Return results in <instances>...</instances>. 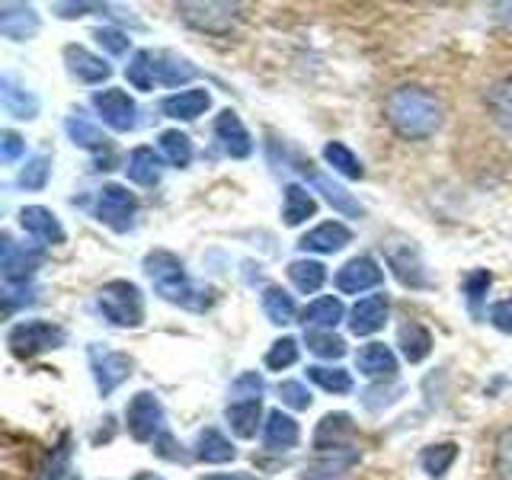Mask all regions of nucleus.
Instances as JSON below:
<instances>
[{
  "instance_id": "13",
  "label": "nucleus",
  "mask_w": 512,
  "mask_h": 480,
  "mask_svg": "<svg viewBox=\"0 0 512 480\" xmlns=\"http://www.w3.org/2000/svg\"><path fill=\"white\" fill-rule=\"evenodd\" d=\"M388 266L394 269L400 285H407V288H429L432 285L423 256H420V250H416V244H410V240L388 247Z\"/></svg>"
},
{
  "instance_id": "9",
  "label": "nucleus",
  "mask_w": 512,
  "mask_h": 480,
  "mask_svg": "<svg viewBox=\"0 0 512 480\" xmlns=\"http://www.w3.org/2000/svg\"><path fill=\"white\" fill-rule=\"evenodd\" d=\"M45 260V250L42 247H26V244H16L10 234L0 237V269H4V285L7 288H23L32 282L36 269Z\"/></svg>"
},
{
  "instance_id": "12",
  "label": "nucleus",
  "mask_w": 512,
  "mask_h": 480,
  "mask_svg": "<svg viewBox=\"0 0 512 480\" xmlns=\"http://www.w3.org/2000/svg\"><path fill=\"white\" fill-rule=\"evenodd\" d=\"M381 282H384V269L378 266L375 256H352V260L343 263L333 276L336 292H343V295L372 292V288H378Z\"/></svg>"
},
{
  "instance_id": "52",
  "label": "nucleus",
  "mask_w": 512,
  "mask_h": 480,
  "mask_svg": "<svg viewBox=\"0 0 512 480\" xmlns=\"http://www.w3.org/2000/svg\"><path fill=\"white\" fill-rule=\"evenodd\" d=\"M23 151H26V141L16 135V132H0V160H4V164H16V160L23 157Z\"/></svg>"
},
{
  "instance_id": "29",
  "label": "nucleus",
  "mask_w": 512,
  "mask_h": 480,
  "mask_svg": "<svg viewBox=\"0 0 512 480\" xmlns=\"http://www.w3.org/2000/svg\"><path fill=\"white\" fill-rule=\"evenodd\" d=\"M356 368L365 378H394L397 375V356L384 343H365L356 352Z\"/></svg>"
},
{
  "instance_id": "53",
  "label": "nucleus",
  "mask_w": 512,
  "mask_h": 480,
  "mask_svg": "<svg viewBox=\"0 0 512 480\" xmlns=\"http://www.w3.org/2000/svg\"><path fill=\"white\" fill-rule=\"evenodd\" d=\"M52 10L61 20H77V16H87V13H106L109 4H55Z\"/></svg>"
},
{
  "instance_id": "10",
  "label": "nucleus",
  "mask_w": 512,
  "mask_h": 480,
  "mask_svg": "<svg viewBox=\"0 0 512 480\" xmlns=\"http://www.w3.org/2000/svg\"><path fill=\"white\" fill-rule=\"evenodd\" d=\"M90 103L96 109V116H100L112 128V132H119V135L135 132V125H138V106H135V100L125 90H119V87L96 90Z\"/></svg>"
},
{
  "instance_id": "5",
  "label": "nucleus",
  "mask_w": 512,
  "mask_h": 480,
  "mask_svg": "<svg viewBox=\"0 0 512 480\" xmlns=\"http://www.w3.org/2000/svg\"><path fill=\"white\" fill-rule=\"evenodd\" d=\"M125 429L128 436L141 445H157L160 436H167V413L154 391H138L125 407Z\"/></svg>"
},
{
  "instance_id": "38",
  "label": "nucleus",
  "mask_w": 512,
  "mask_h": 480,
  "mask_svg": "<svg viewBox=\"0 0 512 480\" xmlns=\"http://www.w3.org/2000/svg\"><path fill=\"white\" fill-rule=\"evenodd\" d=\"M157 144H160V151H164V157H167V164H170V167L186 170V167L192 164V154H196V151H192L189 135H183L180 128H167V132H160Z\"/></svg>"
},
{
  "instance_id": "39",
  "label": "nucleus",
  "mask_w": 512,
  "mask_h": 480,
  "mask_svg": "<svg viewBox=\"0 0 512 480\" xmlns=\"http://www.w3.org/2000/svg\"><path fill=\"white\" fill-rule=\"evenodd\" d=\"M324 160L340 176H346V180H362V176H365L362 160L352 154V148H349V144H343V141H327L324 144Z\"/></svg>"
},
{
  "instance_id": "42",
  "label": "nucleus",
  "mask_w": 512,
  "mask_h": 480,
  "mask_svg": "<svg viewBox=\"0 0 512 480\" xmlns=\"http://www.w3.org/2000/svg\"><path fill=\"white\" fill-rule=\"evenodd\" d=\"M490 285H493V272L490 269H471V272H464L461 292H464V301H468V308H471L474 317H480V304H484Z\"/></svg>"
},
{
  "instance_id": "34",
  "label": "nucleus",
  "mask_w": 512,
  "mask_h": 480,
  "mask_svg": "<svg viewBox=\"0 0 512 480\" xmlns=\"http://www.w3.org/2000/svg\"><path fill=\"white\" fill-rule=\"evenodd\" d=\"M260 304H263L266 320H269V324H276V327L292 324V320L298 317L295 295H288L282 285H266L263 295H260Z\"/></svg>"
},
{
  "instance_id": "17",
  "label": "nucleus",
  "mask_w": 512,
  "mask_h": 480,
  "mask_svg": "<svg viewBox=\"0 0 512 480\" xmlns=\"http://www.w3.org/2000/svg\"><path fill=\"white\" fill-rule=\"evenodd\" d=\"M388 314H391V301L388 295H365L352 304L349 311V330L356 336H372L378 333L384 324H388Z\"/></svg>"
},
{
  "instance_id": "14",
  "label": "nucleus",
  "mask_w": 512,
  "mask_h": 480,
  "mask_svg": "<svg viewBox=\"0 0 512 480\" xmlns=\"http://www.w3.org/2000/svg\"><path fill=\"white\" fill-rule=\"evenodd\" d=\"M215 138L221 141V148L228 157L234 160H247L253 154V138L247 132V125L240 122V116L234 109H224L215 116V125H212Z\"/></svg>"
},
{
  "instance_id": "41",
  "label": "nucleus",
  "mask_w": 512,
  "mask_h": 480,
  "mask_svg": "<svg viewBox=\"0 0 512 480\" xmlns=\"http://www.w3.org/2000/svg\"><path fill=\"white\" fill-rule=\"evenodd\" d=\"M308 381H314L320 391H327V394H352V375L346 372V368L340 365H311L308 368Z\"/></svg>"
},
{
  "instance_id": "27",
  "label": "nucleus",
  "mask_w": 512,
  "mask_h": 480,
  "mask_svg": "<svg viewBox=\"0 0 512 480\" xmlns=\"http://www.w3.org/2000/svg\"><path fill=\"white\" fill-rule=\"evenodd\" d=\"M314 215H317L314 192L308 186H301V183H288L282 189V221L288 224V228H298V224H304Z\"/></svg>"
},
{
  "instance_id": "44",
  "label": "nucleus",
  "mask_w": 512,
  "mask_h": 480,
  "mask_svg": "<svg viewBox=\"0 0 512 480\" xmlns=\"http://www.w3.org/2000/svg\"><path fill=\"white\" fill-rule=\"evenodd\" d=\"M48 176H52V157L32 154L26 160V167L20 170V176H16V183H20L23 189H29V192H42L48 186Z\"/></svg>"
},
{
  "instance_id": "28",
  "label": "nucleus",
  "mask_w": 512,
  "mask_h": 480,
  "mask_svg": "<svg viewBox=\"0 0 512 480\" xmlns=\"http://www.w3.org/2000/svg\"><path fill=\"white\" fill-rule=\"evenodd\" d=\"M224 420H228L237 439H253L263 420V400H228Z\"/></svg>"
},
{
  "instance_id": "19",
  "label": "nucleus",
  "mask_w": 512,
  "mask_h": 480,
  "mask_svg": "<svg viewBox=\"0 0 512 480\" xmlns=\"http://www.w3.org/2000/svg\"><path fill=\"white\" fill-rule=\"evenodd\" d=\"M356 436V423H352L349 413H327L320 416V423L314 429V455L320 452H333V448H349V439Z\"/></svg>"
},
{
  "instance_id": "22",
  "label": "nucleus",
  "mask_w": 512,
  "mask_h": 480,
  "mask_svg": "<svg viewBox=\"0 0 512 480\" xmlns=\"http://www.w3.org/2000/svg\"><path fill=\"white\" fill-rule=\"evenodd\" d=\"M301 442V426L295 416L282 410H269L263 423V448L266 452H292Z\"/></svg>"
},
{
  "instance_id": "26",
  "label": "nucleus",
  "mask_w": 512,
  "mask_h": 480,
  "mask_svg": "<svg viewBox=\"0 0 512 480\" xmlns=\"http://www.w3.org/2000/svg\"><path fill=\"white\" fill-rule=\"evenodd\" d=\"M151 64H154V84L160 87H183L189 80H196L199 68L186 58H176L170 52H151Z\"/></svg>"
},
{
  "instance_id": "3",
  "label": "nucleus",
  "mask_w": 512,
  "mask_h": 480,
  "mask_svg": "<svg viewBox=\"0 0 512 480\" xmlns=\"http://www.w3.org/2000/svg\"><path fill=\"white\" fill-rule=\"evenodd\" d=\"M96 311H100L112 327L122 330H138L144 324V295L135 282L128 279H112L100 285L96 292Z\"/></svg>"
},
{
  "instance_id": "47",
  "label": "nucleus",
  "mask_w": 512,
  "mask_h": 480,
  "mask_svg": "<svg viewBox=\"0 0 512 480\" xmlns=\"http://www.w3.org/2000/svg\"><path fill=\"white\" fill-rule=\"evenodd\" d=\"M125 77H128V84H132L135 90H141V93L154 90V64H151V52H135V58L128 61V68H125Z\"/></svg>"
},
{
  "instance_id": "8",
  "label": "nucleus",
  "mask_w": 512,
  "mask_h": 480,
  "mask_svg": "<svg viewBox=\"0 0 512 480\" xmlns=\"http://www.w3.org/2000/svg\"><path fill=\"white\" fill-rule=\"evenodd\" d=\"M93 215H96V221L106 224V228H112L116 234H128L135 228V215H138L135 192H128L119 183H106L100 192H96Z\"/></svg>"
},
{
  "instance_id": "54",
  "label": "nucleus",
  "mask_w": 512,
  "mask_h": 480,
  "mask_svg": "<svg viewBox=\"0 0 512 480\" xmlns=\"http://www.w3.org/2000/svg\"><path fill=\"white\" fill-rule=\"evenodd\" d=\"M199 480H260V477H253V474H205Z\"/></svg>"
},
{
  "instance_id": "50",
  "label": "nucleus",
  "mask_w": 512,
  "mask_h": 480,
  "mask_svg": "<svg viewBox=\"0 0 512 480\" xmlns=\"http://www.w3.org/2000/svg\"><path fill=\"white\" fill-rule=\"evenodd\" d=\"M279 397H282V404L292 407V410H308L311 400H314L304 381H282L279 384Z\"/></svg>"
},
{
  "instance_id": "20",
  "label": "nucleus",
  "mask_w": 512,
  "mask_h": 480,
  "mask_svg": "<svg viewBox=\"0 0 512 480\" xmlns=\"http://www.w3.org/2000/svg\"><path fill=\"white\" fill-rule=\"evenodd\" d=\"M208 106H212V93L205 87H189L160 100V112L167 119H180V122H196L199 116H205Z\"/></svg>"
},
{
  "instance_id": "18",
  "label": "nucleus",
  "mask_w": 512,
  "mask_h": 480,
  "mask_svg": "<svg viewBox=\"0 0 512 480\" xmlns=\"http://www.w3.org/2000/svg\"><path fill=\"white\" fill-rule=\"evenodd\" d=\"M64 64H68V74L74 80H80V84H103V80L112 77V68L100 58L93 55L90 48L84 45H64Z\"/></svg>"
},
{
  "instance_id": "40",
  "label": "nucleus",
  "mask_w": 512,
  "mask_h": 480,
  "mask_svg": "<svg viewBox=\"0 0 512 480\" xmlns=\"http://www.w3.org/2000/svg\"><path fill=\"white\" fill-rule=\"evenodd\" d=\"M455 458H458V442H432V445L423 448L420 468L429 477H445L448 471H452Z\"/></svg>"
},
{
  "instance_id": "24",
  "label": "nucleus",
  "mask_w": 512,
  "mask_h": 480,
  "mask_svg": "<svg viewBox=\"0 0 512 480\" xmlns=\"http://www.w3.org/2000/svg\"><path fill=\"white\" fill-rule=\"evenodd\" d=\"M0 103H4L7 116L13 119H36L39 116V96L32 93L26 84H20L13 74L0 77Z\"/></svg>"
},
{
  "instance_id": "32",
  "label": "nucleus",
  "mask_w": 512,
  "mask_h": 480,
  "mask_svg": "<svg viewBox=\"0 0 512 480\" xmlns=\"http://www.w3.org/2000/svg\"><path fill=\"white\" fill-rule=\"evenodd\" d=\"M343 317H346L343 301L333 295H324V298H314L308 308L301 311V324H304V330H333Z\"/></svg>"
},
{
  "instance_id": "6",
  "label": "nucleus",
  "mask_w": 512,
  "mask_h": 480,
  "mask_svg": "<svg viewBox=\"0 0 512 480\" xmlns=\"http://www.w3.org/2000/svg\"><path fill=\"white\" fill-rule=\"evenodd\" d=\"M176 13L189 29L218 39L231 36L240 23V4H218V0H186L176 4Z\"/></svg>"
},
{
  "instance_id": "23",
  "label": "nucleus",
  "mask_w": 512,
  "mask_h": 480,
  "mask_svg": "<svg viewBox=\"0 0 512 480\" xmlns=\"http://www.w3.org/2000/svg\"><path fill=\"white\" fill-rule=\"evenodd\" d=\"M346 244H352V231L343 221H324L298 240L304 253H340Z\"/></svg>"
},
{
  "instance_id": "33",
  "label": "nucleus",
  "mask_w": 512,
  "mask_h": 480,
  "mask_svg": "<svg viewBox=\"0 0 512 480\" xmlns=\"http://www.w3.org/2000/svg\"><path fill=\"white\" fill-rule=\"evenodd\" d=\"M125 173L128 180H132L135 186H157L160 176H164V167H160V157L154 154V148H148V144H141V148H135L132 154H128V164H125Z\"/></svg>"
},
{
  "instance_id": "37",
  "label": "nucleus",
  "mask_w": 512,
  "mask_h": 480,
  "mask_svg": "<svg viewBox=\"0 0 512 480\" xmlns=\"http://www.w3.org/2000/svg\"><path fill=\"white\" fill-rule=\"evenodd\" d=\"M484 103H487L490 119L500 128H506V132H512V77L490 84L484 93Z\"/></svg>"
},
{
  "instance_id": "7",
  "label": "nucleus",
  "mask_w": 512,
  "mask_h": 480,
  "mask_svg": "<svg viewBox=\"0 0 512 480\" xmlns=\"http://www.w3.org/2000/svg\"><path fill=\"white\" fill-rule=\"evenodd\" d=\"M87 362H90V372H93V381H96V391H100V397L116 394L122 384L132 378V368H135V359L128 356V352L109 349V346H100V343L87 346Z\"/></svg>"
},
{
  "instance_id": "30",
  "label": "nucleus",
  "mask_w": 512,
  "mask_h": 480,
  "mask_svg": "<svg viewBox=\"0 0 512 480\" xmlns=\"http://www.w3.org/2000/svg\"><path fill=\"white\" fill-rule=\"evenodd\" d=\"M397 346L410 365H420L429 359V352H432V333H429V327L420 324V320H404L397 330Z\"/></svg>"
},
{
  "instance_id": "25",
  "label": "nucleus",
  "mask_w": 512,
  "mask_h": 480,
  "mask_svg": "<svg viewBox=\"0 0 512 480\" xmlns=\"http://www.w3.org/2000/svg\"><path fill=\"white\" fill-rule=\"evenodd\" d=\"M36 480H77V474H74V439H71V432H61V439L45 452Z\"/></svg>"
},
{
  "instance_id": "2",
  "label": "nucleus",
  "mask_w": 512,
  "mask_h": 480,
  "mask_svg": "<svg viewBox=\"0 0 512 480\" xmlns=\"http://www.w3.org/2000/svg\"><path fill=\"white\" fill-rule=\"evenodd\" d=\"M144 272L154 285V292L170 301V304H180L186 311H208L212 308V292L208 288H199L196 282L189 279V272L183 266V260L176 253L157 247L144 256Z\"/></svg>"
},
{
  "instance_id": "51",
  "label": "nucleus",
  "mask_w": 512,
  "mask_h": 480,
  "mask_svg": "<svg viewBox=\"0 0 512 480\" xmlns=\"http://www.w3.org/2000/svg\"><path fill=\"white\" fill-rule=\"evenodd\" d=\"M487 320H490V327L512 336V295L503 298V301H493L490 311H487Z\"/></svg>"
},
{
  "instance_id": "21",
  "label": "nucleus",
  "mask_w": 512,
  "mask_h": 480,
  "mask_svg": "<svg viewBox=\"0 0 512 480\" xmlns=\"http://www.w3.org/2000/svg\"><path fill=\"white\" fill-rule=\"evenodd\" d=\"M39 32V13L29 4H0V36L10 42H26Z\"/></svg>"
},
{
  "instance_id": "46",
  "label": "nucleus",
  "mask_w": 512,
  "mask_h": 480,
  "mask_svg": "<svg viewBox=\"0 0 512 480\" xmlns=\"http://www.w3.org/2000/svg\"><path fill=\"white\" fill-rule=\"evenodd\" d=\"M490 468L496 480H512V426H506L500 436H496Z\"/></svg>"
},
{
  "instance_id": "55",
  "label": "nucleus",
  "mask_w": 512,
  "mask_h": 480,
  "mask_svg": "<svg viewBox=\"0 0 512 480\" xmlns=\"http://www.w3.org/2000/svg\"><path fill=\"white\" fill-rule=\"evenodd\" d=\"M132 480H164V477H157V474H148V471H138Z\"/></svg>"
},
{
  "instance_id": "31",
  "label": "nucleus",
  "mask_w": 512,
  "mask_h": 480,
  "mask_svg": "<svg viewBox=\"0 0 512 480\" xmlns=\"http://www.w3.org/2000/svg\"><path fill=\"white\" fill-rule=\"evenodd\" d=\"M196 458L202 464H228L237 458V448L218 426H205L196 436Z\"/></svg>"
},
{
  "instance_id": "11",
  "label": "nucleus",
  "mask_w": 512,
  "mask_h": 480,
  "mask_svg": "<svg viewBox=\"0 0 512 480\" xmlns=\"http://www.w3.org/2000/svg\"><path fill=\"white\" fill-rule=\"evenodd\" d=\"M292 164H295V170H301L304 173V180H308L320 196H324L336 212H340L343 218H362L365 215V208H362V202L352 196V192L346 189V186H340V183H333L327 173H320L311 160H304V157H292Z\"/></svg>"
},
{
  "instance_id": "43",
  "label": "nucleus",
  "mask_w": 512,
  "mask_h": 480,
  "mask_svg": "<svg viewBox=\"0 0 512 480\" xmlns=\"http://www.w3.org/2000/svg\"><path fill=\"white\" fill-rule=\"evenodd\" d=\"M304 346L320 359H343L346 356V340L336 336L333 330H304Z\"/></svg>"
},
{
  "instance_id": "4",
  "label": "nucleus",
  "mask_w": 512,
  "mask_h": 480,
  "mask_svg": "<svg viewBox=\"0 0 512 480\" xmlns=\"http://www.w3.org/2000/svg\"><path fill=\"white\" fill-rule=\"evenodd\" d=\"M68 343V330L61 324H52V320H20L7 330V349L13 359L29 362L42 356V352L61 349Z\"/></svg>"
},
{
  "instance_id": "45",
  "label": "nucleus",
  "mask_w": 512,
  "mask_h": 480,
  "mask_svg": "<svg viewBox=\"0 0 512 480\" xmlns=\"http://www.w3.org/2000/svg\"><path fill=\"white\" fill-rule=\"evenodd\" d=\"M301 356V346L295 336H282V340H276L269 346L266 352V368L269 372H285V368H292Z\"/></svg>"
},
{
  "instance_id": "16",
  "label": "nucleus",
  "mask_w": 512,
  "mask_h": 480,
  "mask_svg": "<svg viewBox=\"0 0 512 480\" xmlns=\"http://www.w3.org/2000/svg\"><path fill=\"white\" fill-rule=\"evenodd\" d=\"M359 448H333V452H320L314 455L311 464H304V471H301V480H336V477H343L349 474L352 468L359 464Z\"/></svg>"
},
{
  "instance_id": "35",
  "label": "nucleus",
  "mask_w": 512,
  "mask_h": 480,
  "mask_svg": "<svg viewBox=\"0 0 512 480\" xmlns=\"http://www.w3.org/2000/svg\"><path fill=\"white\" fill-rule=\"evenodd\" d=\"M64 132H68V138L77 144V148L93 151V154H103V151L112 154L109 138L90 119H84V116H68V119H64Z\"/></svg>"
},
{
  "instance_id": "1",
  "label": "nucleus",
  "mask_w": 512,
  "mask_h": 480,
  "mask_svg": "<svg viewBox=\"0 0 512 480\" xmlns=\"http://www.w3.org/2000/svg\"><path fill=\"white\" fill-rule=\"evenodd\" d=\"M384 122L404 141H426L442 128L445 109L439 96L420 84H400L384 96Z\"/></svg>"
},
{
  "instance_id": "48",
  "label": "nucleus",
  "mask_w": 512,
  "mask_h": 480,
  "mask_svg": "<svg viewBox=\"0 0 512 480\" xmlns=\"http://www.w3.org/2000/svg\"><path fill=\"white\" fill-rule=\"evenodd\" d=\"M263 391H266V381L263 375L256 372H240L231 384L228 391V400H263Z\"/></svg>"
},
{
  "instance_id": "49",
  "label": "nucleus",
  "mask_w": 512,
  "mask_h": 480,
  "mask_svg": "<svg viewBox=\"0 0 512 480\" xmlns=\"http://www.w3.org/2000/svg\"><path fill=\"white\" fill-rule=\"evenodd\" d=\"M93 39L100 42V48H106V52H109V55H116V58L128 55V48H132V39H128L122 29H112V26L96 29V32H93Z\"/></svg>"
},
{
  "instance_id": "36",
  "label": "nucleus",
  "mask_w": 512,
  "mask_h": 480,
  "mask_svg": "<svg viewBox=\"0 0 512 480\" xmlns=\"http://www.w3.org/2000/svg\"><path fill=\"white\" fill-rule=\"evenodd\" d=\"M285 272H288V282H292L295 292L301 295H314L327 282V266L320 260H292Z\"/></svg>"
},
{
  "instance_id": "15",
  "label": "nucleus",
  "mask_w": 512,
  "mask_h": 480,
  "mask_svg": "<svg viewBox=\"0 0 512 480\" xmlns=\"http://www.w3.org/2000/svg\"><path fill=\"white\" fill-rule=\"evenodd\" d=\"M20 228L36 240V244L48 247V244H64V228H61V221L58 215L52 212V208H45V205H26L23 212H20Z\"/></svg>"
}]
</instances>
